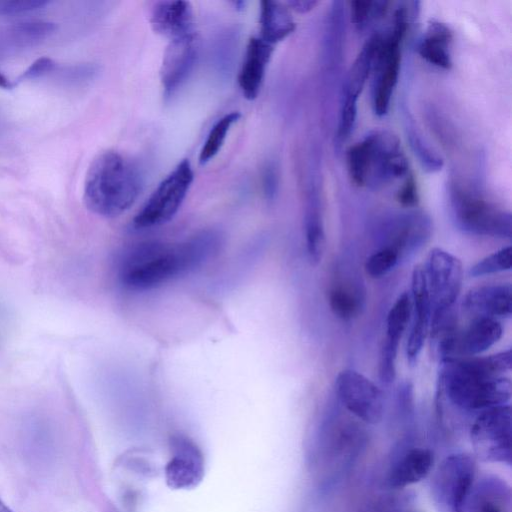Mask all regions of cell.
Returning <instances> with one entry per match:
<instances>
[{"label":"cell","instance_id":"6da1fadb","mask_svg":"<svg viewBox=\"0 0 512 512\" xmlns=\"http://www.w3.org/2000/svg\"><path fill=\"white\" fill-rule=\"evenodd\" d=\"M440 388L457 407L484 411L505 405L511 398V350L488 356L452 357L442 361Z\"/></svg>","mask_w":512,"mask_h":512},{"label":"cell","instance_id":"7a4b0ae2","mask_svg":"<svg viewBox=\"0 0 512 512\" xmlns=\"http://www.w3.org/2000/svg\"><path fill=\"white\" fill-rule=\"evenodd\" d=\"M219 235L204 231L178 243H146L123 260L119 277L133 290L156 288L195 269L217 253Z\"/></svg>","mask_w":512,"mask_h":512},{"label":"cell","instance_id":"3957f363","mask_svg":"<svg viewBox=\"0 0 512 512\" xmlns=\"http://www.w3.org/2000/svg\"><path fill=\"white\" fill-rule=\"evenodd\" d=\"M140 190L136 166L122 154L108 150L97 155L87 170L83 201L92 213L114 218L134 204Z\"/></svg>","mask_w":512,"mask_h":512},{"label":"cell","instance_id":"277c9868","mask_svg":"<svg viewBox=\"0 0 512 512\" xmlns=\"http://www.w3.org/2000/svg\"><path fill=\"white\" fill-rule=\"evenodd\" d=\"M346 159L348 174L357 186L378 189L409 173L400 141L389 131L369 133L349 147Z\"/></svg>","mask_w":512,"mask_h":512},{"label":"cell","instance_id":"5b68a950","mask_svg":"<svg viewBox=\"0 0 512 512\" xmlns=\"http://www.w3.org/2000/svg\"><path fill=\"white\" fill-rule=\"evenodd\" d=\"M449 195L454 219L461 229L479 236L511 239L509 211L458 182L450 185Z\"/></svg>","mask_w":512,"mask_h":512},{"label":"cell","instance_id":"8992f818","mask_svg":"<svg viewBox=\"0 0 512 512\" xmlns=\"http://www.w3.org/2000/svg\"><path fill=\"white\" fill-rule=\"evenodd\" d=\"M408 13L405 7H399L394 13V26L389 34H380L372 72V106L378 116L388 112L390 101L396 87L400 65L401 45L408 28Z\"/></svg>","mask_w":512,"mask_h":512},{"label":"cell","instance_id":"52a82bcc","mask_svg":"<svg viewBox=\"0 0 512 512\" xmlns=\"http://www.w3.org/2000/svg\"><path fill=\"white\" fill-rule=\"evenodd\" d=\"M475 459L466 453L447 456L431 481V496L438 512H466L473 488Z\"/></svg>","mask_w":512,"mask_h":512},{"label":"cell","instance_id":"ba28073f","mask_svg":"<svg viewBox=\"0 0 512 512\" xmlns=\"http://www.w3.org/2000/svg\"><path fill=\"white\" fill-rule=\"evenodd\" d=\"M424 267L430 303V330L445 317L457 300L463 279L461 261L441 248L430 251Z\"/></svg>","mask_w":512,"mask_h":512},{"label":"cell","instance_id":"9c48e42d","mask_svg":"<svg viewBox=\"0 0 512 512\" xmlns=\"http://www.w3.org/2000/svg\"><path fill=\"white\" fill-rule=\"evenodd\" d=\"M193 178L189 160L184 159L178 163L135 215L134 226L152 228L170 221L180 209Z\"/></svg>","mask_w":512,"mask_h":512},{"label":"cell","instance_id":"30bf717a","mask_svg":"<svg viewBox=\"0 0 512 512\" xmlns=\"http://www.w3.org/2000/svg\"><path fill=\"white\" fill-rule=\"evenodd\" d=\"M471 442L485 461L511 465V409L500 405L481 411L471 426Z\"/></svg>","mask_w":512,"mask_h":512},{"label":"cell","instance_id":"8fae6325","mask_svg":"<svg viewBox=\"0 0 512 512\" xmlns=\"http://www.w3.org/2000/svg\"><path fill=\"white\" fill-rule=\"evenodd\" d=\"M335 392L342 405L367 424H377L384 413V397L369 378L352 369L342 370L335 379Z\"/></svg>","mask_w":512,"mask_h":512},{"label":"cell","instance_id":"7c38bea8","mask_svg":"<svg viewBox=\"0 0 512 512\" xmlns=\"http://www.w3.org/2000/svg\"><path fill=\"white\" fill-rule=\"evenodd\" d=\"M171 458L165 468L167 484L173 489H190L204 475V458L198 446L188 437L174 435L170 440Z\"/></svg>","mask_w":512,"mask_h":512},{"label":"cell","instance_id":"4fadbf2b","mask_svg":"<svg viewBox=\"0 0 512 512\" xmlns=\"http://www.w3.org/2000/svg\"><path fill=\"white\" fill-rule=\"evenodd\" d=\"M411 313L410 294L403 292L391 306L386 318V334L378 360V375L384 383H391L396 377L398 347L411 319Z\"/></svg>","mask_w":512,"mask_h":512},{"label":"cell","instance_id":"5bb4252c","mask_svg":"<svg viewBox=\"0 0 512 512\" xmlns=\"http://www.w3.org/2000/svg\"><path fill=\"white\" fill-rule=\"evenodd\" d=\"M198 53L194 32L171 39L166 47L160 68V79L166 98L171 97L191 72Z\"/></svg>","mask_w":512,"mask_h":512},{"label":"cell","instance_id":"9a60e30c","mask_svg":"<svg viewBox=\"0 0 512 512\" xmlns=\"http://www.w3.org/2000/svg\"><path fill=\"white\" fill-rule=\"evenodd\" d=\"M412 324L407 340L406 354L409 363L414 364L430 332L431 303L424 267H414L411 276Z\"/></svg>","mask_w":512,"mask_h":512},{"label":"cell","instance_id":"2e32d148","mask_svg":"<svg viewBox=\"0 0 512 512\" xmlns=\"http://www.w3.org/2000/svg\"><path fill=\"white\" fill-rule=\"evenodd\" d=\"M430 218L421 211H412L394 217L387 225V242L403 256L418 250L430 238Z\"/></svg>","mask_w":512,"mask_h":512},{"label":"cell","instance_id":"e0dca14e","mask_svg":"<svg viewBox=\"0 0 512 512\" xmlns=\"http://www.w3.org/2000/svg\"><path fill=\"white\" fill-rule=\"evenodd\" d=\"M380 34L373 35L362 47L346 78L339 118L344 121H356L357 101L372 73Z\"/></svg>","mask_w":512,"mask_h":512},{"label":"cell","instance_id":"ac0fdd59","mask_svg":"<svg viewBox=\"0 0 512 512\" xmlns=\"http://www.w3.org/2000/svg\"><path fill=\"white\" fill-rule=\"evenodd\" d=\"M510 283L480 285L471 288L464 296L462 309L476 317L506 318L512 312Z\"/></svg>","mask_w":512,"mask_h":512},{"label":"cell","instance_id":"d6986e66","mask_svg":"<svg viewBox=\"0 0 512 512\" xmlns=\"http://www.w3.org/2000/svg\"><path fill=\"white\" fill-rule=\"evenodd\" d=\"M273 52L274 46L260 37L249 39L238 74V84L246 99L257 98Z\"/></svg>","mask_w":512,"mask_h":512},{"label":"cell","instance_id":"ffe728a7","mask_svg":"<svg viewBox=\"0 0 512 512\" xmlns=\"http://www.w3.org/2000/svg\"><path fill=\"white\" fill-rule=\"evenodd\" d=\"M154 32L175 39L193 31V9L187 1H157L150 10Z\"/></svg>","mask_w":512,"mask_h":512},{"label":"cell","instance_id":"44dd1931","mask_svg":"<svg viewBox=\"0 0 512 512\" xmlns=\"http://www.w3.org/2000/svg\"><path fill=\"white\" fill-rule=\"evenodd\" d=\"M502 332L498 319L476 317L462 334H458L456 351L465 356L481 354L499 341Z\"/></svg>","mask_w":512,"mask_h":512},{"label":"cell","instance_id":"7402d4cb","mask_svg":"<svg viewBox=\"0 0 512 512\" xmlns=\"http://www.w3.org/2000/svg\"><path fill=\"white\" fill-rule=\"evenodd\" d=\"M433 462V453L429 449H410L392 466L388 485L392 488H404L421 481L431 471Z\"/></svg>","mask_w":512,"mask_h":512},{"label":"cell","instance_id":"603a6c76","mask_svg":"<svg viewBox=\"0 0 512 512\" xmlns=\"http://www.w3.org/2000/svg\"><path fill=\"white\" fill-rule=\"evenodd\" d=\"M452 40L453 34L450 28L440 21L433 20L419 43L418 53L426 62L442 69H450Z\"/></svg>","mask_w":512,"mask_h":512},{"label":"cell","instance_id":"cb8c5ba5","mask_svg":"<svg viewBox=\"0 0 512 512\" xmlns=\"http://www.w3.org/2000/svg\"><path fill=\"white\" fill-rule=\"evenodd\" d=\"M259 26V37L273 46L295 30L288 7L275 1L260 2Z\"/></svg>","mask_w":512,"mask_h":512},{"label":"cell","instance_id":"d4e9b609","mask_svg":"<svg viewBox=\"0 0 512 512\" xmlns=\"http://www.w3.org/2000/svg\"><path fill=\"white\" fill-rule=\"evenodd\" d=\"M471 491L466 512H510V490L497 479H485Z\"/></svg>","mask_w":512,"mask_h":512},{"label":"cell","instance_id":"484cf974","mask_svg":"<svg viewBox=\"0 0 512 512\" xmlns=\"http://www.w3.org/2000/svg\"><path fill=\"white\" fill-rule=\"evenodd\" d=\"M57 26L51 22H24L0 31V50L34 46L52 35Z\"/></svg>","mask_w":512,"mask_h":512},{"label":"cell","instance_id":"4316f807","mask_svg":"<svg viewBox=\"0 0 512 512\" xmlns=\"http://www.w3.org/2000/svg\"><path fill=\"white\" fill-rule=\"evenodd\" d=\"M327 299L333 314L342 320L357 317L364 303L361 289L347 281L333 284L328 291Z\"/></svg>","mask_w":512,"mask_h":512},{"label":"cell","instance_id":"83f0119b","mask_svg":"<svg viewBox=\"0 0 512 512\" xmlns=\"http://www.w3.org/2000/svg\"><path fill=\"white\" fill-rule=\"evenodd\" d=\"M240 113L232 111L222 116L211 128L200 151L199 162L205 164L214 158L221 149L231 126L240 118Z\"/></svg>","mask_w":512,"mask_h":512},{"label":"cell","instance_id":"f1b7e54d","mask_svg":"<svg viewBox=\"0 0 512 512\" xmlns=\"http://www.w3.org/2000/svg\"><path fill=\"white\" fill-rule=\"evenodd\" d=\"M512 266V248L505 246L479 260L469 269L470 277H482L505 272Z\"/></svg>","mask_w":512,"mask_h":512},{"label":"cell","instance_id":"f546056e","mask_svg":"<svg viewBox=\"0 0 512 512\" xmlns=\"http://www.w3.org/2000/svg\"><path fill=\"white\" fill-rule=\"evenodd\" d=\"M388 4V2L377 1H352L350 2L351 21L358 30H363L372 21L386 15Z\"/></svg>","mask_w":512,"mask_h":512},{"label":"cell","instance_id":"4dcf8cb0","mask_svg":"<svg viewBox=\"0 0 512 512\" xmlns=\"http://www.w3.org/2000/svg\"><path fill=\"white\" fill-rule=\"evenodd\" d=\"M400 259L394 248L383 245L366 259L364 269L371 278H380L392 270Z\"/></svg>","mask_w":512,"mask_h":512},{"label":"cell","instance_id":"1f68e13d","mask_svg":"<svg viewBox=\"0 0 512 512\" xmlns=\"http://www.w3.org/2000/svg\"><path fill=\"white\" fill-rule=\"evenodd\" d=\"M407 137L409 138L410 146L418 157L420 163L429 172L438 171L442 167L441 158L430 149L425 143L420 133L415 129L412 122L407 125Z\"/></svg>","mask_w":512,"mask_h":512},{"label":"cell","instance_id":"d6a6232c","mask_svg":"<svg viewBox=\"0 0 512 512\" xmlns=\"http://www.w3.org/2000/svg\"><path fill=\"white\" fill-rule=\"evenodd\" d=\"M47 0H0V15L33 11L47 5Z\"/></svg>","mask_w":512,"mask_h":512},{"label":"cell","instance_id":"836d02e7","mask_svg":"<svg viewBox=\"0 0 512 512\" xmlns=\"http://www.w3.org/2000/svg\"><path fill=\"white\" fill-rule=\"evenodd\" d=\"M397 201L406 208L415 207L419 202L417 183L411 173L406 175L404 182L396 193Z\"/></svg>","mask_w":512,"mask_h":512},{"label":"cell","instance_id":"e575fe53","mask_svg":"<svg viewBox=\"0 0 512 512\" xmlns=\"http://www.w3.org/2000/svg\"><path fill=\"white\" fill-rule=\"evenodd\" d=\"M56 67V63L48 57H42L37 60H35L14 82L15 85L18 83L25 81V80H31L36 79L38 77H41Z\"/></svg>","mask_w":512,"mask_h":512},{"label":"cell","instance_id":"d590c367","mask_svg":"<svg viewBox=\"0 0 512 512\" xmlns=\"http://www.w3.org/2000/svg\"><path fill=\"white\" fill-rule=\"evenodd\" d=\"M318 1L315 0H294L286 2V6L298 13H308L317 6Z\"/></svg>","mask_w":512,"mask_h":512},{"label":"cell","instance_id":"8d00e7d4","mask_svg":"<svg viewBox=\"0 0 512 512\" xmlns=\"http://www.w3.org/2000/svg\"><path fill=\"white\" fill-rule=\"evenodd\" d=\"M15 86L5 75L0 72V87L3 89H12Z\"/></svg>","mask_w":512,"mask_h":512},{"label":"cell","instance_id":"74e56055","mask_svg":"<svg viewBox=\"0 0 512 512\" xmlns=\"http://www.w3.org/2000/svg\"><path fill=\"white\" fill-rule=\"evenodd\" d=\"M0 512H13L11 508L0 497Z\"/></svg>","mask_w":512,"mask_h":512}]
</instances>
